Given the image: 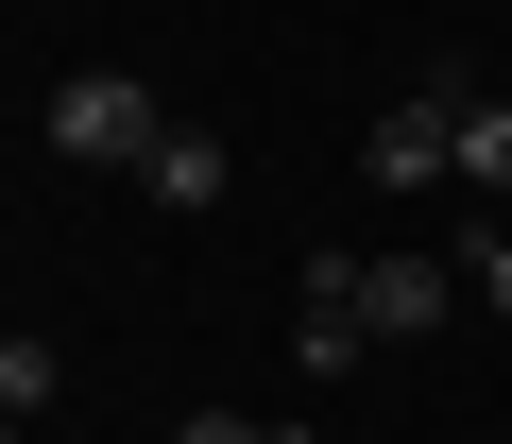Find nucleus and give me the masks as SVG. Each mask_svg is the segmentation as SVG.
<instances>
[{
  "label": "nucleus",
  "instance_id": "9d476101",
  "mask_svg": "<svg viewBox=\"0 0 512 444\" xmlns=\"http://www.w3.org/2000/svg\"><path fill=\"white\" fill-rule=\"evenodd\" d=\"M0 444H18V410H0Z\"/></svg>",
  "mask_w": 512,
  "mask_h": 444
},
{
  "label": "nucleus",
  "instance_id": "0eeeda50",
  "mask_svg": "<svg viewBox=\"0 0 512 444\" xmlns=\"http://www.w3.org/2000/svg\"><path fill=\"white\" fill-rule=\"evenodd\" d=\"M52 393H69V359H52V342H0V410H18V427H35Z\"/></svg>",
  "mask_w": 512,
  "mask_h": 444
},
{
  "label": "nucleus",
  "instance_id": "7ed1b4c3",
  "mask_svg": "<svg viewBox=\"0 0 512 444\" xmlns=\"http://www.w3.org/2000/svg\"><path fill=\"white\" fill-rule=\"evenodd\" d=\"M291 359H308V376L376 359V325H359V257H308V291H291Z\"/></svg>",
  "mask_w": 512,
  "mask_h": 444
},
{
  "label": "nucleus",
  "instance_id": "20e7f679",
  "mask_svg": "<svg viewBox=\"0 0 512 444\" xmlns=\"http://www.w3.org/2000/svg\"><path fill=\"white\" fill-rule=\"evenodd\" d=\"M444 308H461V274H444V257H359V325H376V342H427Z\"/></svg>",
  "mask_w": 512,
  "mask_h": 444
},
{
  "label": "nucleus",
  "instance_id": "f03ea898",
  "mask_svg": "<svg viewBox=\"0 0 512 444\" xmlns=\"http://www.w3.org/2000/svg\"><path fill=\"white\" fill-rule=\"evenodd\" d=\"M444 154H461V69L393 86V103H376V137H359V171H376V188H444Z\"/></svg>",
  "mask_w": 512,
  "mask_h": 444
},
{
  "label": "nucleus",
  "instance_id": "1a4fd4ad",
  "mask_svg": "<svg viewBox=\"0 0 512 444\" xmlns=\"http://www.w3.org/2000/svg\"><path fill=\"white\" fill-rule=\"evenodd\" d=\"M478 308L512 325V222H495V240H478Z\"/></svg>",
  "mask_w": 512,
  "mask_h": 444
},
{
  "label": "nucleus",
  "instance_id": "39448f33",
  "mask_svg": "<svg viewBox=\"0 0 512 444\" xmlns=\"http://www.w3.org/2000/svg\"><path fill=\"white\" fill-rule=\"evenodd\" d=\"M444 171H461L478 205H512V103H495L478 69H461V154H444Z\"/></svg>",
  "mask_w": 512,
  "mask_h": 444
},
{
  "label": "nucleus",
  "instance_id": "423d86ee",
  "mask_svg": "<svg viewBox=\"0 0 512 444\" xmlns=\"http://www.w3.org/2000/svg\"><path fill=\"white\" fill-rule=\"evenodd\" d=\"M137 188H154V205H222V137H188V120H171V137H154V171H137Z\"/></svg>",
  "mask_w": 512,
  "mask_h": 444
},
{
  "label": "nucleus",
  "instance_id": "f257e3e1",
  "mask_svg": "<svg viewBox=\"0 0 512 444\" xmlns=\"http://www.w3.org/2000/svg\"><path fill=\"white\" fill-rule=\"evenodd\" d=\"M154 137H171V103H154L137 69H69V86H52V154H86V171H154Z\"/></svg>",
  "mask_w": 512,
  "mask_h": 444
},
{
  "label": "nucleus",
  "instance_id": "6e6552de",
  "mask_svg": "<svg viewBox=\"0 0 512 444\" xmlns=\"http://www.w3.org/2000/svg\"><path fill=\"white\" fill-rule=\"evenodd\" d=\"M171 444H291V427H256V410H188Z\"/></svg>",
  "mask_w": 512,
  "mask_h": 444
}]
</instances>
